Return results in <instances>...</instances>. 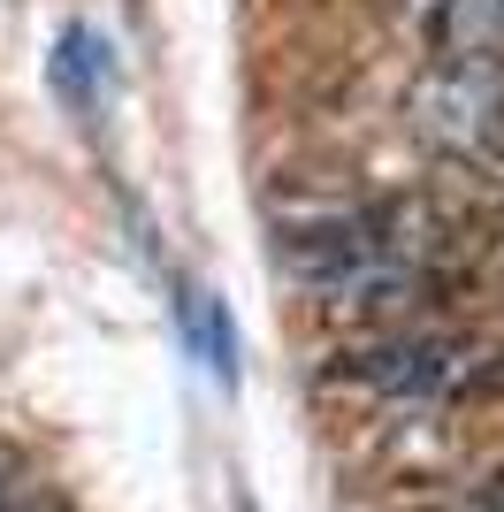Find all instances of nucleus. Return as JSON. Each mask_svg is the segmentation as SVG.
I'll return each instance as SVG.
<instances>
[{
    "mask_svg": "<svg viewBox=\"0 0 504 512\" xmlns=\"http://www.w3.org/2000/svg\"><path fill=\"white\" fill-rule=\"evenodd\" d=\"M474 146H482L489 161H504V62L489 69V85H482V107H474Z\"/></svg>",
    "mask_w": 504,
    "mask_h": 512,
    "instance_id": "2",
    "label": "nucleus"
},
{
    "mask_svg": "<svg viewBox=\"0 0 504 512\" xmlns=\"http://www.w3.org/2000/svg\"><path fill=\"white\" fill-rule=\"evenodd\" d=\"M275 268H283L291 283H306V291H344L352 276L375 268V253H367L352 207H336V214L283 222V230H275Z\"/></svg>",
    "mask_w": 504,
    "mask_h": 512,
    "instance_id": "1",
    "label": "nucleus"
}]
</instances>
